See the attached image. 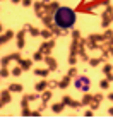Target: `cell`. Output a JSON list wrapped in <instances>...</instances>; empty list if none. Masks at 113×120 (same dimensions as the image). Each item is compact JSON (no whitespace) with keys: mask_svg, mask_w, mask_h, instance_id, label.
Wrapping results in <instances>:
<instances>
[{"mask_svg":"<svg viewBox=\"0 0 113 120\" xmlns=\"http://www.w3.org/2000/svg\"><path fill=\"white\" fill-rule=\"evenodd\" d=\"M53 22L63 31H70L77 22V12L69 5H60L57 9V12L53 14Z\"/></svg>","mask_w":113,"mask_h":120,"instance_id":"obj_1","label":"cell"},{"mask_svg":"<svg viewBox=\"0 0 113 120\" xmlns=\"http://www.w3.org/2000/svg\"><path fill=\"white\" fill-rule=\"evenodd\" d=\"M74 86H75V89H79L82 93H89L91 79L87 77V75H77V77H74Z\"/></svg>","mask_w":113,"mask_h":120,"instance_id":"obj_2","label":"cell"},{"mask_svg":"<svg viewBox=\"0 0 113 120\" xmlns=\"http://www.w3.org/2000/svg\"><path fill=\"white\" fill-rule=\"evenodd\" d=\"M53 46H55V40H53V38H50V40H46V41H43V43H41L40 50L45 53V55H50L51 50H53Z\"/></svg>","mask_w":113,"mask_h":120,"instance_id":"obj_3","label":"cell"},{"mask_svg":"<svg viewBox=\"0 0 113 120\" xmlns=\"http://www.w3.org/2000/svg\"><path fill=\"white\" fill-rule=\"evenodd\" d=\"M62 101L65 103V105H69V106L72 108V110H77V108H80V106H82V103H80V101H75V100H72V98L69 96V94H63V96H62Z\"/></svg>","mask_w":113,"mask_h":120,"instance_id":"obj_4","label":"cell"},{"mask_svg":"<svg viewBox=\"0 0 113 120\" xmlns=\"http://www.w3.org/2000/svg\"><path fill=\"white\" fill-rule=\"evenodd\" d=\"M26 33H28V29H21L19 33H17V34H15V38H17V41H15V43H17V48H19V50H22V48L26 46Z\"/></svg>","mask_w":113,"mask_h":120,"instance_id":"obj_5","label":"cell"},{"mask_svg":"<svg viewBox=\"0 0 113 120\" xmlns=\"http://www.w3.org/2000/svg\"><path fill=\"white\" fill-rule=\"evenodd\" d=\"M10 100H12V91H10L9 88L2 91V100H0V108H4L5 105H9Z\"/></svg>","mask_w":113,"mask_h":120,"instance_id":"obj_6","label":"cell"},{"mask_svg":"<svg viewBox=\"0 0 113 120\" xmlns=\"http://www.w3.org/2000/svg\"><path fill=\"white\" fill-rule=\"evenodd\" d=\"M43 62L48 65V69H50L51 72H55V70L58 69V62H57V60L53 58L51 55H45V60H43Z\"/></svg>","mask_w":113,"mask_h":120,"instance_id":"obj_7","label":"cell"},{"mask_svg":"<svg viewBox=\"0 0 113 120\" xmlns=\"http://www.w3.org/2000/svg\"><path fill=\"white\" fill-rule=\"evenodd\" d=\"M58 7H60V4H58L57 0H50V2L45 5V14H55Z\"/></svg>","mask_w":113,"mask_h":120,"instance_id":"obj_8","label":"cell"},{"mask_svg":"<svg viewBox=\"0 0 113 120\" xmlns=\"http://www.w3.org/2000/svg\"><path fill=\"white\" fill-rule=\"evenodd\" d=\"M48 88H50V81H46L45 77H41V81H40V82H36V86H34V89H36L38 93L46 91Z\"/></svg>","mask_w":113,"mask_h":120,"instance_id":"obj_9","label":"cell"},{"mask_svg":"<svg viewBox=\"0 0 113 120\" xmlns=\"http://www.w3.org/2000/svg\"><path fill=\"white\" fill-rule=\"evenodd\" d=\"M72 79H74V77H70L69 74H67V75H63V77H62L60 81H58V88H60V89H67L69 86H70Z\"/></svg>","mask_w":113,"mask_h":120,"instance_id":"obj_10","label":"cell"},{"mask_svg":"<svg viewBox=\"0 0 113 120\" xmlns=\"http://www.w3.org/2000/svg\"><path fill=\"white\" fill-rule=\"evenodd\" d=\"M105 100V96L101 94V93H98V94H94L93 96V103H91V108H93V110H98L99 108V105H101V101Z\"/></svg>","mask_w":113,"mask_h":120,"instance_id":"obj_11","label":"cell"},{"mask_svg":"<svg viewBox=\"0 0 113 120\" xmlns=\"http://www.w3.org/2000/svg\"><path fill=\"white\" fill-rule=\"evenodd\" d=\"M14 38V31H4L2 33V36H0V45H5V43H9L10 40Z\"/></svg>","mask_w":113,"mask_h":120,"instance_id":"obj_12","label":"cell"},{"mask_svg":"<svg viewBox=\"0 0 113 120\" xmlns=\"http://www.w3.org/2000/svg\"><path fill=\"white\" fill-rule=\"evenodd\" d=\"M24 28L28 29V33H29L31 36H34V38H36V36H41V29H38V28H34L33 24H26Z\"/></svg>","mask_w":113,"mask_h":120,"instance_id":"obj_13","label":"cell"},{"mask_svg":"<svg viewBox=\"0 0 113 120\" xmlns=\"http://www.w3.org/2000/svg\"><path fill=\"white\" fill-rule=\"evenodd\" d=\"M33 62H34L33 58H21V62H19V65H21V67H22L24 70H29L31 67H33Z\"/></svg>","mask_w":113,"mask_h":120,"instance_id":"obj_14","label":"cell"},{"mask_svg":"<svg viewBox=\"0 0 113 120\" xmlns=\"http://www.w3.org/2000/svg\"><path fill=\"white\" fill-rule=\"evenodd\" d=\"M93 96H94V94H91V93H84L82 100H80L82 106H91V103H93Z\"/></svg>","mask_w":113,"mask_h":120,"instance_id":"obj_15","label":"cell"},{"mask_svg":"<svg viewBox=\"0 0 113 120\" xmlns=\"http://www.w3.org/2000/svg\"><path fill=\"white\" fill-rule=\"evenodd\" d=\"M67 105L63 101H60V103H53L51 105V112L53 113H60V112H63V108H65Z\"/></svg>","mask_w":113,"mask_h":120,"instance_id":"obj_16","label":"cell"},{"mask_svg":"<svg viewBox=\"0 0 113 120\" xmlns=\"http://www.w3.org/2000/svg\"><path fill=\"white\" fill-rule=\"evenodd\" d=\"M41 22L46 26V28H50V26L53 24V14H45L41 17Z\"/></svg>","mask_w":113,"mask_h":120,"instance_id":"obj_17","label":"cell"},{"mask_svg":"<svg viewBox=\"0 0 113 120\" xmlns=\"http://www.w3.org/2000/svg\"><path fill=\"white\" fill-rule=\"evenodd\" d=\"M33 60H34V62H43V60H45V53L38 48V50L33 53Z\"/></svg>","mask_w":113,"mask_h":120,"instance_id":"obj_18","label":"cell"},{"mask_svg":"<svg viewBox=\"0 0 113 120\" xmlns=\"http://www.w3.org/2000/svg\"><path fill=\"white\" fill-rule=\"evenodd\" d=\"M50 72H51L50 69H34V74L38 75V77H48Z\"/></svg>","mask_w":113,"mask_h":120,"instance_id":"obj_19","label":"cell"},{"mask_svg":"<svg viewBox=\"0 0 113 120\" xmlns=\"http://www.w3.org/2000/svg\"><path fill=\"white\" fill-rule=\"evenodd\" d=\"M9 89L12 93H22V86L19 82H12V84H9Z\"/></svg>","mask_w":113,"mask_h":120,"instance_id":"obj_20","label":"cell"},{"mask_svg":"<svg viewBox=\"0 0 113 120\" xmlns=\"http://www.w3.org/2000/svg\"><path fill=\"white\" fill-rule=\"evenodd\" d=\"M55 34H53V31L48 28V29H41V38H45V40H50V38H53Z\"/></svg>","mask_w":113,"mask_h":120,"instance_id":"obj_21","label":"cell"},{"mask_svg":"<svg viewBox=\"0 0 113 120\" xmlns=\"http://www.w3.org/2000/svg\"><path fill=\"white\" fill-rule=\"evenodd\" d=\"M87 40H93V41L101 43V41H106V38H105V34H89Z\"/></svg>","mask_w":113,"mask_h":120,"instance_id":"obj_22","label":"cell"},{"mask_svg":"<svg viewBox=\"0 0 113 120\" xmlns=\"http://www.w3.org/2000/svg\"><path fill=\"white\" fill-rule=\"evenodd\" d=\"M51 96H53V94H51V91H50V89H46V91H43V93H41V100L45 101V103L50 101V100H51Z\"/></svg>","mask_w":113,"mask_h":120,"instance_id":"obj_23","label":"cell"},{"mask_svg":"<svg viewBox=\"0 0 113 120\" xmlns=\"http://www.w3.org/2000/svg\"><path fill=\"white\" fill-rule=\"evenodd\" d=\"M101 62H105V60H103V57H99V58H89V65H91V67H98V65L101 64Z\"/></svg>","mask_w":113,"mask_h":120,"instance_id":"obj_24","label":"cell"},{"mask_svg":"<svg viewBox=\"0 0 113 120\" xmlns=\"http://www.w3.org/2000/svg\"><path fill=\"white\" fill-rule=\"evenodd\" d=\"M110 82H111V81H110L108 77L101 79V81H99V88H101V89H108V88H110Z\"/></svg>","mask_w":113,"mask_h":120,"instance_id":"obj_25","label":"cell"},{"mask_svg":"<svg viewBox=\"0 0 113 120\" xmlns=\"http://www.w3.org/2000/svg\"><path fill=\"white\" fill-rule=\"evenodd\" d=\"M22 70H24V69H22V67H21V65L17 64V65H15V67L12 69V75H14V77H19V75L22 74Z\"/></svg>","mask_w":113,"mask_h":120,"instance_id":"obj_26","label":"cell"},{"mask_svg":"<svg viewBox=\"0 0 113 120\" xmlns=\"http://www.w3.org/2000/svg\"><path fill=\"white\" fill-rule=\"evenodd\" d=\"M9 58L12 60V62H17V64H19L22 57H21V53H19V52H15V53H9Z\"/></svg>","mask_w":113,"mask_h":120,"instance_id":"obj_27","label":"cell"},{"mask_svg":"<svg viewBox=\"0 0 113 120\" xmlns=\"http://www.w3.org/2000/svg\"><path fill=\"white\" fill-rule=\"evenodd\" d=\"M111 72H113V65L106 62V64L103 65V74H105V75H108V74H111Z\"/></svg>","mask_w":113,"mask_h":120,"instance_id":"obj_28","label":"cell"},{"mask_svg":"<svg viewBox=\"0 0 113 120\" xmlns=\"http://www.w3.org/2000/svg\"><path fill=\"white\" fill-rule=\"evenodd\" d=\"M9 74H12V70H9V67H2V70H0V75H2V79L9 77Z\"/></svg>","mask_w":113,"mask_h":120,"instance_id":"obj_29","label":"cell"},{"mask_svg":"<svg viewBox=\"0 0 113 120\" xmlns=\"http://www.w3.org/2000/svg\"><path fill=\"white\" fill-rule=\"evenodd\" d=\"M29 103H31V101H29L28 94H24V96H22V100H21V106H22V108H28V106H29Z\"/></svg>","mask_w":113,"mask_h":120,"instance_id":"obj_30","label":"cell"},{"mask_svg":"<svg viewBox=\"0 0 113 120\" xmlns=\"http://www.w3.org/2000/svg\"><path fill=\"white\" fill-rule=\"evenodd\" d=\"M67 74L70 75V77H77V75H79V74H77V67H75V65H72V67L69 69V72H67Z\"/></svg>","mask_w":113,"mask_h":120,"instance_id":"obj_31","label":"cell"},{"mask_svg":"<svg viewBox=\"0 0 113 120\" xmlns=\"http://www.w3.org/2000/svg\"><path fill=\"white\" fill-rule=\"evenodd\" d=\"M28 98H29V101H36V100H40V93H31V94H28Z\"/></svg>","mask_w":113,"mask_h":120,"instance_id":"obj_32","label":"cell"},{"mask_svg":"<svg viewBox=\"0 0 113 120\" xmlns=\"http://www.w3.org/2000/svg\"><path fill=\"white\" fill-rule=\"evenodd\" d=\"M103 34H105V38H106V41H108V40H110V38L113 36V29H110V28H106V29H105V33H103Z\"/></svg>","mask_w":113,"mask_h":120,"instance_id":"obj_33","label":"cell"},{"mask_svg":"<svg viewBox=\"0 0 113 120\" xmlns=\"http://www.w3.org/2000/svg\"><path fill=\"white\" fill-rule=\"evenodd\" d=\"M10 62H12V60L9 58V55H7V57H4V58H2V67H9V64H10Z\"/></svg>","mask_w":113,"mask_h":120,"instance_id":"obj_34","label":"cell"},{"mask_svg":"<svg viewBox=\"0 0 113 120\" xmlns=\"http://www.w3.org/2000/svg\"><path fill=\"white\" fill-rule=\"evenodd\" d=\"M69 64H70V65L77 64V55H69Z\"/></svg>","mask_w":113,"mask_h":120,"instance_id":"obj_35","label":"cell"},{"mask_svg":"<svg viewBox=\"0 0 113 120\" xmlns=\"http://www.w3.org/2000/svg\"><path fill=\"white\" fill-rule=\"evenodd\" d=\"M72 38H74V40H80V31L79 29H74L72 31Z\"/></svg>","mask_w":113,"mask_h":120,"instance_id":"obj_36","label":"cell"},{"mask_svg":"<svg viewBox=\"0 0 113 120\" xmlns=\"http://www.w3.org/2000/svg\"><path fill=\"white\" fill-rule=\"evenodd\" d=\"M22 5L24 7H31V5H34V2L33 0H22Z\"/></svg>","mask_w":113,"mask_h":120,"instance_id":"obj_37","label":"cell"},{"mask_svg":"<svg viewBox=\"0 0 113 120\" xmlns=\"http://www.w3.org/2000/svg\"><path fill=\"white\" fill-rule=\"evenodd\" d=\"M31 113H33V112H29V106H28V108H22V115H24V117H29Z\"/></svg>","mask_w":113,"mask_h":120,"instance_id":"obj_38","label":"cell"},{"mask_svg":"<svg viewBox=\"0 0 113 120\" xmlns=\"http://www.w3.org/2000/svg\"><path fill=\"white\" fill-rule=\"evenodd\" d=\"M79 58L82 60V62H89V57H87V53H82V55H80Z\"/></svg>","mask_w":113,"mask_h":120,"instance_id":"obj_39","label":"cell"},{"mask_svg":"<svg viewBox=\"0 0 113 120\" xmlns=\"http://www.w3.org/2000/svg\"><path fill=\"white\" fill-rule=\"evenodd\" d=\"M50 88H58V81H50Z\"/></svg>","mask_w":113,"mask_h":120,"instance_id":"obj_40","label":"cell"},{"mask_svg":"<svg viewBox=\"0 0 113 120\" xmlns=\"http://www.w3.org/2000/svg\"><path fill=\"white\" fill-rule=\"evenodd\" d=\"M84 115H86V117H93V108H91V110H86Z\"/></svg>","mask_w":113,"mask_h":120,"instance_id":"obj_41","label":"cell"},{"mask_svg":"<svg viewBox=\"0 0 113 120\" xmlns=\"http://www.w3.org/2000/svg\"><path fill=\"white\" fill-rule=\"evenodd\" d=\"M106 43H108V45H110V46H113V36H111V38H110V40H108V41H106Z\"/></svg>","mask_w":113,"mask_h":120,"instance_id":"obj_42","label":"cell"},{"mask_svg":"<svg viewBox=\"0 0 113 120\" xmlns=\"http://www.w3.org/2000/svg\"><path fill=\"white\" fill-rule=\"evenodd\" d=\"M12 4H22V0H10Z\"/></svg>","mask_w":113,"mask_h":120,"instance_id":"obj_43","label":"cell"},{"mask_svg":"<svg viewBox=\"0 0 113 120\" xmlns=\"http://www.w3.org/2000/svg\"><path fill=\"white\" fill-rule=\"evenodd\" d=\"M108 100H110V101L113 103V93H110V94H108Z\"/></svg>","mask_w":113,"mask_h":120,"instance_id":"obj_44","label":"cell"},{"mask_svg":"<svg viewBox=\"0 0 113 120\" xmlns=\"http://www.w3.org/2000/svg\"><path fill=\"white\" fill-rule=\"evenodd\" d=\"M106 77H108L110 81H113V72H111V74H108V75H106Z\"/></svg>","mask_w":113,"mask_h":120,"instance_id":"obj_45","label":"cell"},{"mask_svg":"<svg viewBox=\"0 0 113 120\" xmlns=\"http://www.w3.org/2000/svg\"><path fill=\"white\" fill-rule=\"evenodd\" d=\"M108 113H110V115H113V106H110V108H108Z\"/></svg>","mask_w":113,"mask_h":120,"instance_id":"obj_46","label":"cell"},{"mask_svg":"<svg viewBox=\"0 0 113 120\" xmlns=\"http://www.w3.org/2000/svg\"><path fill=\"white\" fill-rule=\"evenodd\" d=\"M110 55L113 57V46H110Z\"/></svg>","mask_w":113,"mask_h":120,"instance_id":"obj_47","label":"cell"}]
</instances>
